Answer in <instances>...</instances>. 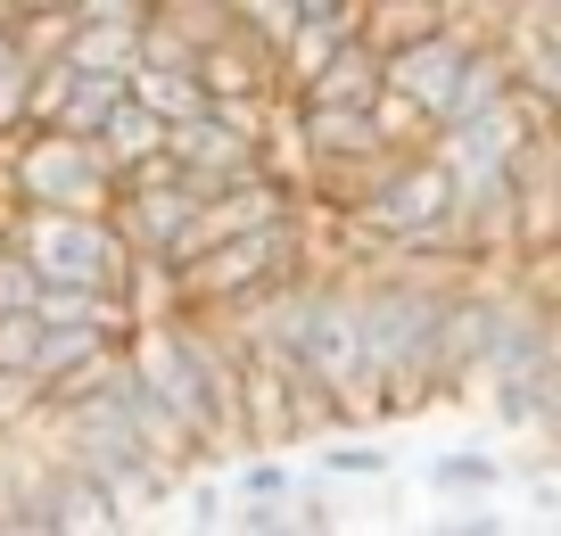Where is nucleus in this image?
<instances>
[{
    "instance_id": "obj_4",
    "label": "nucleus",
    "mask_w": 561,
    "mask_h": 536,
    "mask_svg": "<svg viewBox=\"0 0 561 536\" xmlns=\"http://www.w3.org/2000/svg\"><path fill=\"white\" fill-rule=\"evenodd\" d=\"M371 91H380V50H371L364 34H347V42H331V58H322L314 75H306L298 100H371Z\"/></svg>"
},
{
    "instance_id": "obj_2",
    "label": "nucleus",
    "mask_w": 561,
    "mask_h": 536,
    "mask_svg": "<svg viewBox=\"0 0 561 536\" xmlns=\"http://www.w3.org/2000/svg\"><path fill=\"white\" fill-rule=\"evenodd\" d=\"M9 248L34 264V281H91V289H116L124 256L107 207L75 215V207H9Z\"/></svg>"
},
{
    "instance_id": "obj_6",
    "label": "nucleus",
    "mask_w": 561,
    "mask_h": 536,
    "mask_svg": "<svg viewBox=\"0 0 561 536\" xmlns=\"http://www.w3.org/2000/svg\"><path fill=\"white\" fill-rule=\"evenodd\" d=\"M124 100V75L116 67H75V83H67V100H58V133H100V124H107V107H116Z\"/></svg>"
},
{
    "instance_id": "obj_12",
    "label": "nucleus",
    "mask_w": 561,
    "mask_h": 536,
    "mask_svg": "<svg viewBox=\"0 0 561 536\" xmlns=\"http://www.w3.org/2000/svg\"><path fill=\"white\" fill-rule=\"evenodd\" d=\"M0 25H18V9H9V0H0Z\"/></svg>"
},
{
    "instance_id": "obj_9",
    "label": "nucleus",
    "mask_w": 561,
    "mask_h": 536,
    "mask_svg": "<svg viewBox=\"0 0 561 536\" xmlns=\"http://www.w3.org/2000/svg\"><path fill=\"white\" fill-rule=\"evenodd\" d=\"M34 306H0V372H18L25 380V364H34Z\"/></svg>"
},
{
    "instance_id": "obj_3",
    "label": "nucleus",
    "mask_w": 561,
    "mask_h": 536,
    "mask_svg": "<svg viewBox=\"0 0 561 536\" xmlns=\"http://www.w3.org/2000/svg\"><path fill=\"white\" fill-rule=\"evenodd\" d=\"M298 149L306 173H339V166H371L380 157V133H371L364 100H298Z\"/></svg>"
},
{
    "instance_id": "obj_7",
    "label": "nucleus",
    "mask_w": 561,
    "mask_h": 536,
    "mask_svg": "<svg viewBox=\"0 0 561 536\" xmlns=\"http://www.w3.org/2000/svg\"><path fill=\"white\" fill-rule=\"evenodd\" d=\"M430 487H438V495H495V487H504V463H495V454H438V463H430Z\"/></svg>"
},
{
    "instance_id": "obj_5",
    "label": "nucleus",
    "mask_w": 561,
    "mask_h": 536,
    "mask_svg": "<svg viewBox=\"0 0 561 536\" xmlns=\"http://www.w3.org/2000/svg\"><path fill=\"white\" fill-rule=\"evenodd\" d=\"M91 140H100V157H107V166H140V157H158V140H165V124L158 116H149V107H140L133 100V91H124V100L116 107H107V124H100V133H91Z\"/></svg>"
},
{
    "instance_id": "obj_1",
    "label": "nucleus",
    "mask_w": 561,
    "mask_h": 536,
    "mask_svg": "<svg viewBox=\"0 0 561 536\" xmlns=\"http://www.w3.org/2000/svg\"><path fill=\"white\" fill-rule=\"evenodd\" d=\"M0 191H9V207H107L116 198V166L100 157V140L83 133H58V124H25V133H9V149H0Z\"/></svg>"
},
{
    "instance_id": "obj_10",
    "label": "nucleus",
    "mask_w": 561,
    "mask_h": 536,
    "mask_svg": "<svg viewBox=\"0 0 561 536\" xmlns=\"http://www.w3.org/2000/svg\"><path fill=\"white\" fill-rule=\"evenodd\" d=\"M25 297H34V264L0 240V306H25Z\"/></svg>"
},
{
    "instance_id": "obj_8",
    "label": "nucleus",
    "mask_w": 561,
    "mask_h": 536,
    "mask_svg": "<svg viewBox=\"0 0 561 536\" xmlns=\"http://www.w3.org/2000/svg\"><path fill=\"white\" fill-rule=\"evenodd\" d=\"M322 470H331V479H380V470H388V446L347 437V430H322Z\"/></svg>"
},
{
    "instance_id": "obj_13",
    "label": "nucleus",
    "mask_w": 561,
    "mask_h": 536,
    "mask_svg": "<svg viewBox=\"0 0 561 536\" xmlns=\"http://www.w3.org/2000/svg\"><path fill=\"white\" fill-rule=\"evenodd\" d=\"M58 9H75V0H58Z\"/></svg>"
},
{
    "instance_id": "obj_11",
    "label": "nucleus",
    "mask_w": 561,
    "mask_h": 536,
    "mask_svg": "<svg viewBox=\"0 0 561 536\" xmlns=\"http://www.w3.org/2000/svg\"><path fill=\"white\" fill-rule=\"evenodd\" d=\"M9 50H18V42H9V25H0V67H9Z\"/></svg>"
}]
</instances>
